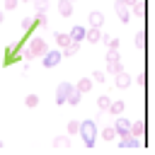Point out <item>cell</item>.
Listing matches in <instances>:
<instances>
[{"instance_id": "cell-33", "label": "cell", "mask_w": 155, "mask_h": 155, "mask_svg": "<svg viewBox=\"0 0 155 155\" xmlns=\"http://www.w3.org/2000/svg\"><path fill=\"white\" fill-rule=\"evenodd\" d=\"M0 148H2V140H0Z\"/></svg>"}, {"instance_id": "cell-8", "label": "cell", "mask_w": 155, "mask_h": 155, "mask_svg": "<svg viewBox=\"0 0 155 155\" xmlns=\"http://www.w3.org/2000/svg\"><path fill=\"white\" fill-rule=\"evenodd\" d=\"M102 22H104V15H102V12H97V10L90 12V24H92V27H102Z\"/></svg>"}, {"instance_id": "cell-16", "label": "cell", "mask_w": 155, "mask_h": 155, "mask_svg": "<svg viewBox=\"0 0 155 155\" xmlns=\"http://www.w3.org/2000/svg\"><path fill=\"white\" fill-rule=\"evenodd\" d=\"M109 73H121V63H119V58L109 61Z\"/></svg>"}, {"instance_id": "cell-11", "label": "cell", "mask_w": 155, "mask_h": 155, "mask_svg": "<svg viewBox=\"0 0 155 155\" xmlns=\"http://www.w3.org/2000/svg\"><path fill=\"white\" fill-rule=\"evenodd\" d=\"M90 87H92V80H90V78H82V80L78 82V87H75V90L82 94V92H90Z\"/></svg>"}, {"instance_id": "cell-22", "label": "cell", "mask_w": 155, "mask_h": 155, "mask_svg": "<svg viewBox=\"0 0 155 155\" xmlns=\"http://www.w3.org/2000/svg\"><path fill=\"white\" fill-rule=\"evenodd\" d=\"M68 102H70V104H78V102H80V92H78V90H73V92H70V97H68Z\"/></svg>"}, {"instance_id": "cell-6", "label": "cell", "mask_w": 155, "mask_h": 155, "mask_svg": "<svg viewBox=\"0 0 155 155\" xmlns=\"http://www.w3.org/2000/svg\"><path fill=\"white\" fill-rule=\"evenodd\" d=\"M114 128H116V133H121V138H124V136H128V133H131V126H128V121H126V119H119V121H116V126H114Z\"/></svg>"}, {"instance_id": "cell-30", "label": "cell", "mask_w": 155, "mask_h": 155, "mask_svg": "<svg viewBox=\"0 0 155 155\" xmlns=\"http://www.w3.org/2000/svg\"><path fill=\"white\" fill-rule=\"evenodd\" d=\"M124 2H126V5H136L138 0H124Z\"/></svg>"}, {"instance_id": "cell-9", "label": "cell", "mask_w": 155, "mask_h": 155, "mask_svg": "<svg viewBox=\"0 0 155 155\" xmlns=\"http://www.w3.org/2000/svg\"><path fill=\"white\" fill-rule=\"evenodd\" d=\"M131 85V78L121 70V73H116V87H128Z\"/></svg>"}, {"instance_id": "cell-19", "label": "cell", "mask_w": 155, "mask_h": 155, "mask_svg": "<svg viewBox=\"0 0 155 155\" xmlns=\"http://www.w3.org/2000/svg\"><path fill=\"white\" fill-rule=\"evenodd\" d=\"M34 7H36V12H46L48 0H34Z\"/></svg>"}, {"instance_id": "cell-28", "label": "cell", "mask_w": 155, "mask_h": 155, "mask_svg": "<svg viewBox=\"0 0 155 155\" xmlns=\"http://www.w3.org/2000/svg\"><path fill=\"white\" fill-rule=\"evenodd\" d=\"M143 41H145V39H143V34H138V36H136V46H143Z\"/></svg>"}, {"instance_id": "cell-18", "label": "cell", "mask_w": 155, "mask_h": 155, "mask_svg": "<svg viewBox=\"0 0 155 155\" xmlns=\"http://www.w3.org/2000/svg\"><path fill=\"white\" fill-rule=\"evenodd\" d=\"M97 107H99V109H109V107H111V102H109V97H104V94H102V97L97 99Z\"/></svg>"}, {"instance_id": "cell-1", "label": "cell", "mask_w": 155, "mask_h": 155, "mask_svg": "<svg viewBox=\"0 0 155 155\" xmlns=\"http://www.w3.org/2000/svg\"><path fill=\"white\" fill-rule=\"evenodd\" d=\"M80 133H82L85 145H87V148H92V145H94V133H97L94 121H82V124H80Z\"/></svg>"}, {"instance_id": "cell-20", "label": "cell", "mask_w": 155, "mask_h": 155, "mask_svg": "<svg viewBox=\"0 0 155 155\" xmlns=\"http://www.w3.org/2000/svg\"><path fill=\"white\" fill-rule=\"evenodd\" d=\"M114 136H116V128H104V131H102V138H104V140H111Z\"/></svg>"}, {"instance_id": "cell-12", "label": "cell", "mask_w": 155, "mask_h": 155, "mask_svg": "<svg viewBox=\"0 0 155 155\" xmlns=\"http://www.w3.org/2000/svg\"><path fill=\"white\" fill-rule=\"evenodd\" d=\"M99 39H102V31H99V27H92V29L87 31V41H92V44H94V41H99Z\"/></svg>"}, {"instance_id": "cell-15", "label": "cell", "mask_w": 155, "mask_h": 155, "mask_svg": "<svg viewBox=\"0 0 155 155\" xmlns=\"http://www.w3.org/2000/svg\"><path fill=\"white\" fill-rule=\"evenodd\" d=\"M53 145H56V148H68V145H70V138H65V136H58V138L53 140Z\"/></svg>"}, {"instance_id": "cell-5", "label": "cell", "mask_w": 155, "mask_h": 155, "mask_svg": "<svg viewBox=\"0 0 155 155\" xmlns=\"http://www.w3.org/2000/svg\"><path fill=\"white\" fill-rule=\"evenodd\" d=\"M58 12H61L63 17H70V15H73V0H61V2H58Z\"/></svg>"}, {"instance_id": "cell-10", "label": "cell", "mask_w": 155, "mask_h": 155, "mask_svg": "<svg viewBox=\"0 0 155 155\" xmlns=\"http://www.w3.org/2000/svg\"><path fill=\"white\" fill-rule=\"evenodd\" d=\"M82 36H87V29H82V27H73V31H70V39H73V41H80Z\"/></svg>"}, {"instance_id": "cell-14", "label": "cell", "mask_w": 155, "mask_h": 155, "mask_svg": "<svg viewBox=\"0 0 155 155\" xmlns=\"http://www.w3.org/2000/svg\"><path fill=\"white\" fill-rule=\"evenodd\" d=\"M78 48H80V46H78V41H70L68 46H63V56H73Z\"/></svg>"}, {"instance_id": "cell-13", "label": "cell", "mask_w": 155, "mask_h": 155, "mask_svg": "<svg viewBox=\"0 0 155 155\" xmlns=\"http://www.w3.org/2000/svg\"><path fill=\"white\" fill-rule=\"evenodd\" d=\"M70 41H73V39H70V34H61V31L56 34V44H58V46H68Z\"/></svg>"}, {"instance_id": "cell-32", "label": "cell", "mask_w": 155, "mask_h": 155, "mask_svg": "<svg viewBox=\"0 0 155 155\" xmlns=\"http://www.w3.org/2000/svg\"><path fill=\"white\" fill-rule=\"evenodd\" d=\"M19 2H34V0H19Z\"/></svg>"}, {"instance_id": "cell-3", "label": "cell", "mask_w": 155, "mask_h": 155, "mask_svg": "<svg viewBox=\"0 0 155 155\" xmlns=\"http://www.w3.org/2000/svg\"><path fill=\"white\" fill-rule=\"evenodd\" d=\"M75 87L70 85V82H61L58 85V90H56V102L58 104H63V102H68V97H70V92H73Z\"/></svg>"}, {"instance_id": "cell-7", "label": "cell", "mask_w": 155, "mask_h": 155, "mask_svg": "<svg viewBox=\"0 0 155 155\" xmlns=\"http://www.w3.org/2000/svg\"><path fill=\"white\" fill-rule=\"evenodd\" d=\"M116 12H119L121 22H128V19H131V17H128V10H126V2H124V0H119V2H116Z\"/></svg>"}, {"instance_id": "cell-23", "label": "cell", "mask_w": 155, "mask_h": 155, "mask_svg": "<svg viewBox=\"0 0 155 155\" xmlns=\"http://www.w3.org/2000/svg\"><path fill=\"white\" fill-rule=\"evenodd\" d=\"M131 133H133V136H140V133H143V124H140V121L133 124V126H131Z\"/></svg>"}, {"instance_id": "cell-25", "label": "cell", "mask_w": 155, "mask_h": 155, "mask_svg": "<svg viewBox=\"0 0 155 155\" xmlns=\"http://www.w3.org/2000/svg\"><path fill=\"white\" fill-rule=\"evenodd\" d=\"M78 131H80V124L78 121H70L68 124V133H78Z\"/></svg>"}, {"instance_id": "cell-29", "label": "cell", "mask_w": 155, "mask_h": 155, "mask_svg": "<svg viewBox=\"0 0 155 155\" xmlns=\"http://www.w3.org/2000/svg\"><path fill=\"white\" fill-rule=\"evenodd\" d=\"M24 58H27V61H31V58H34V53H31V48H27V51H24Z\"/></svg>"}, {"instance_id": "cell-17", "label": "cell", "mask_w": 155, "mask_h": 155, "mask_svg": "<svg viewBox=\"0 0 155 155\" xmlns=\"http://www.w3.org/2000/svg\"><path fill=\"white\" fill-rule=\"evenodd\" d=\"M24 104H27V107H31V109H34V107H36V104H39V97H36V94H27V99H24Z\"/></svg>"}, {"instance_id": "cell-26", "label": "cell", "mask_w": 155, "mask_h": 155, "mask_svg": "<svg viewBox=\"0 0 155 155\" xmlns=\"http://www.w3.org/2000/svg\"><path fill=\"white\" fill-rule=\"evenodd\" d=\"M19 5V0H5V10H15Z\"/></svg>"}, {"instance_id": "cell-4", "label": "cell", "mask_w": 155, "mask_h": 155, "mask_svg": "<svg viewBox=\"0 0 155 155\" xmlns=\"http://www.w3.org/2000/svg\"><path fill=\"white\" fill-rule=\"evenodd\" d=\"M29 48H31V53H34V56H44V53L48 51V46H46V41H44L41 36H34V39H31V44H29Z\"/></svg>"}, {"instance_id": "cell-31", "label": "cell", "mask_w": 155, "mask_h": 155, "mask_svg": "<svg viewBox=\"0 0 155 155\" xmlns=\"http://www.w3.org/2000/svg\"><path fill=\"white\" fill-rule=\"evenodd\" d=\"M2 19H5V10H0V24H2Z\"/></svg>"}, {"instance_id": "cell-21", "label": "cell", "mask_w": 155, "mask_h": 155, "mask_svg": "<svg viewBox=\"0 0 155 155\" xmlns=\"http://www.w3.org/2000/svg\"><path fill=\"white\" fill-rule=\"evenodd\" d=\"M109 109H111V114H121V111H124V102H114Z\"/></svg>"}, {"instance_id": "cell-24", "label": "cell", "mask_w": 155, "mask_h": 155, "mask_svg": "<svg viewBox=\"0 0 155 155\" xmlns=\"http://www.w3.org/2000/svg\"><path fill=\"white\" fill-rule=\"evenodd\" d=\"M34 24H36V19H29V17L22 19V29H29V27H34Z\"/></svg>"}, {"instance_id": "cell-2", "label": "cell", "mask_w": 155, "mask_h": 155, "mask_svg": "<svg viewBox=\"0 0 155 155\" xmlns=\"http://www.w3.org/2000/svg\"><path fill=\"white\" fill-rule=\"evenodd\" d=\"M41 58H44V68H56V65L61 63L63 53H61V51H46Z\"/></svg>"}, {"instance_id": "cell-27", "label": "cell", "mask_w": 155, "mask_h": 155, "mask_svg": "<svg viewBox=\"0 0 155 155\" xmlns=\"http://www.w3.org/2000/svg\"><path fill=\"white\" fill-rule=\"evenodd\" d=\"M92 78H94V82H104V75H102V70H94V73H92Z\"/></svg>"}]
</instances>
